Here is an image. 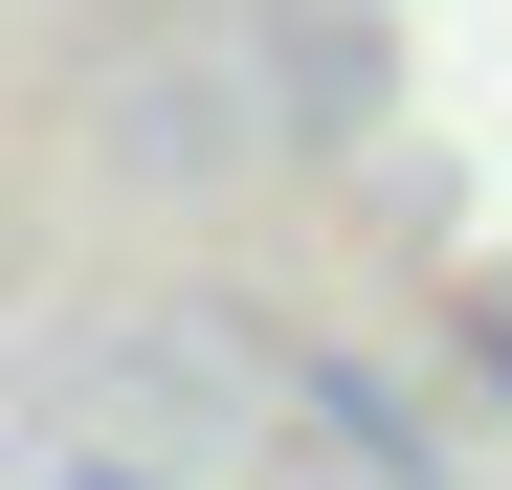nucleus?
<instances>
[{"label":"nucleus","instance_id":"nucleus-1","mask_svg":"<svg viewBox=\"0 0 512 490\" xmlns=\"http://www.w3.org/2000/svg\"><path fill=\"white\" fill-rule=\"evenodd\" d=\"M290 401H312V424H334V446H357L379 490H446V468H423V424H401V401H379L357 357H290Z\"/></svg>","mask_w":512,"mask_h":490},{"label":"nucleus","instance_id":"nucleus-2","mask_svg":"<svg viewBox=\"0 0 512 490\" xmlns=\"http://www.w3.org/2000/svg\"><path fill=\"white\" fill-rule=\"evenodd\" d=\"M468 357H490V401H512V312H468Z\"/></svg>","mask_w":512,"mask_h":490},{"label":"nucleus","instance_id":"nucleus-3","mask_svg":"<svg viewBox=\"0 0 512 490\" xmlns=\"http://www.w3.org/2000/svg\"><path fill=\"white\" fill-rule=\"evenodd\" d=\"M67 490H156V468H67Z\"/></svg>","mask_w":512,"mask_h":490}]
</instances>
